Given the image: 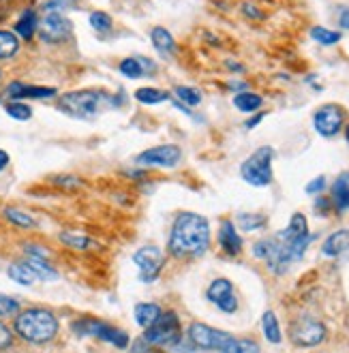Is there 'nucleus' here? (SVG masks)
I'll use <instances>...</instances> for the list:
<instances>
[{
	"label": "nucleus",
	"mask_w": 349,
	"mask_h": 353,
	"mask_svg": "<svg viewBox=\"0 0 349 353\" xmlns=\"http://www.w3.org/2000/svg\"><path fill=\"white\" fill-rule=\"evenodd\" d=\"M292 343L296 347H315L326 341V325L309 315H302L292 323Z\"/></svg>",
	"instance_id": "obj_10"
},
{
	"label": "nucleus",
	"mask_w": 349,
	"mask_h": 353,
	"mask_svg": "<svg viewBox=\"0 0 349 353\" xmlns=\"http://www.w3.org/2000/svg\"><path fill=\"white\" fill-rule=\"evenodd\" d=\"M73 332L77 336H97L101 341H106L110 345H114L116 349H127L129 347V334L122 332L114 325H108L103 321H97V319H77L73 325Z\"/></svg>",
	"instance_id": "obj_8"
},
{
	"label": "nucleus",
	"mask_w": 349,
	"mask_h": 353,
	"mask_svg": "<svg viewBox=\"0 0 349 353\" xmlns=\"http://www.w3.org/2000/svg\"><path fill=\"white\" fill-rule=\"evenodd\" d=\"M37 28H39V17H37V13L32 9H26L22 15H19V19H17L15 32L22 37L24 41H30L34 37Z\"/></svg>",
	"instance_id": "obj_22"
},
{
	"label": "nucleus",
	"mask_w": 349,
	"mask_h": 353,
	"mask_svg": "<svg viewBox=\"0 0 349 353\" xmlns=\"http://www.w3.org/2000/svg\"><path fill=\"white\" fill-rule=\"evenodd\" d=\"M323 189H326V178L323 176H319V178H315V180H311L309 184H306V193H309V195H317Z\"/></svg>",
	"instance_id": "obj_39"
},
{
	"label": "nucleus",
	"mask_w": 349,
	"mask_h": 353,
	"mask_svg": "<svg viewBox=\"0 0 349 353\" xmlns=\"http://www.w3.org/2000/svg\"><path fill=\"white\" fill-rule=\"evenodd\" d=\"M266 223H268V216H263V214H255V212H242L238 214V225H240V230L244 232H257V230H263Z\"/></svg>",
	"instance_id": "obj_29"
},
{
	"label": "nucleus",
	"mask_w": 349,
	"mask_h": 353,
	"mask_svg": "<svg viewBox=\"0 0 349 353\" xmlns=\"http://www.w3.org/2000/svg\"><path fill=\"white\" fill-rule=\"evenodd\" d=\"M112 103L114 99L101 90H73L60 97L58 110L79 120H90L99 116L108 105H112Z\"/></svg>",
	"instance_id": "obj_5"
},
{
	"label": "nucleus",
	"mask_w": 349,
	"mask_h": 353,
	"mask_svg": "<svg viewBox=\"0 0 349 353\" xmlns=\"http://www.w3.org/2000/svg\"><path fill=\"white\" fill-rule=\"evenodd\" d=\"M54 182H58L60 186H69V189H73V186H81V182L75 176H58Z\"/></svg>",
	"instance_id": "obj_41"
},
{
	"label": "nucleus",
	"mask_w": 349,
	"mask_h": 353,
	"mask_svg": "<svg viewBox=\"0 0 349 353\" xmlns=\"http://www.w3.org/2000/svg\"><path fill=\"white\" fill-rule=\"evenodd\" d=\"M219 244H221L223 251L228 253V255H232V257H236V255L242 253V238H240V234L236 230L234 221H230V219L221 221V227H219Z\"/></svg>",
	"instance_id": "obj_15"
},
{
	"label": "nucleus",
	"mask_w": 349,
	"mask_h": 353,
	"mask_svg": "<svg viewBox=\"0 0 349 353\" xmlns=\"http://www.w3.org/2000/svg\"><path fill=\"white\" fill-rule=\"evenodd\" d=\"M137 165L141 168H161V170H172L182 161V150L174 143H163V146H154L137 154Z\"/></svg>",
	"instance_id": "obj_11"
},
{
	"label": "nucleus",
	"mask_w": 349,
	"mask_h": 353,
	"mask_svg": "<svg viewBox=\"0 0 349 353\" xmlns=\"http://www.w3.org/2000/svg\"><path fill=\"white\" fill-rule=\"evenodd\" d=\"M261 118H263V114H257L255 118H251L249 122H246V129H253L255 124H259V122H261Z\"/></svg>",
	"instance_id": "obj_44"
},
{
	"label": "nucleus",
	"mask_w": 349,
	"mask_h": 353,
	"mask_svg": "<svg viewBox=\"0 0 349 353\" xmlns=\"http://www.w3.org/2000/svg\"><path fill=\"white\" fill-rule=\"evenodd\" d=\"M7 165H9V154L5 150H0V172L7 170Z\"/></svg>",
	"instance_id": "obj_42"
},
{
	"label": "nucleus",
	"mask_w": 349,
	"mask_h": 353,
	"mask_svg": "<svg viewBox=\"0 0 349 353\" xmlns=\"http://www.w3.org/2000/svg\"><path fill=\"white\" fill-rule=\"evenodd\" d=\"M210 246V223L197 212H180L174 219L168 253L174 259H197Z\"/></svg>",
	"instance_id": "obj_2"
},
{
	"label": "nucleus",
	"mask_w": 349,
	"mask_h": 353,
	"mask_svg": "<svg viewBox=\"0 0 349 353\" xmlns=\"http://www.w3.org/2000/svg\"><path fill=\"white\" fill-rule=\"evenodd\" d=\"M135 99L141 103V105H159V103L170 99V92L161 90V88H139V90H135Z\"/></svg>",
	"instance_id": "obj_27"
},
{
	"label": "nucleus",
	"mask_w": 349,
	"mask_h": 353,
	"mask_svg": "<svg viewBox=\"0 0 349 353\" xmlns=\"http://www.w3.org/2000/svg\"><path fill=\"white\" fill-rule=\"evenodd\" d=\"M311 240L313 238L309 234L306 216L296 212L283 232L255 242L253 255L257 259H263L275 274H285L294 263H298L304 257Z\"/></svg>",
	"instance_id": "obj_1"
},
{
	"label": "nucleus",
	"mask_w": 349,
	"mask_h": 353,
	"mask_svg": "<svg viewBox=\"0 0 349 353\" xmlns=\"http://www.w3.org/2000/svg\"><path fill=\"white\" fill-rule=\"evenodd\" d=\"M17 313H19V302L9 296H0V319L15 317Z\"/></svg>",
	"instance_id": "obj_36"
},
{
	"label": "nucleus",
	"mask_w": 349,
	"mask_h": 353,
	"mask_svg": "<svg viewBox=\"0 0 349 353\" xmlns=\"http://www.w3.org/2000/svg\"><path fill=\"white\" fill-rule=\"evenodd\" d=\"M206 298L221 310V313L234 315L238 310V298L234 292V285L228 279H215L206 289Z\"/></svg>",
	"instance_id": "obj_13"
},
{
	"label": "nucleus",
	"mask_w": 349,
	"mask_h": 353,
	"mask_svg": "<svg viewBox=\"0 0 349 353\" xmlns=\"http://www.w3.org/2000/svg\"><path fill=\"white\" fill-rule=\"evenodd\" d=\"M321 255L330 259H349V230H341L328 236L321 246Z\"/></svg>",
	"instance_id": "obj_16"
},
{
	"label": "nucleus",
	"mask_w": 349,
	"mask_h": 353,
	"mask_svg": "<svg viewBox=\"0 0 349 353\" xmlns=\"http://www.w3.org/2000/svg\"><path fill=\"white\" fill-rule=\"evenodd\" d=\"M39 37L46 41V43H63L69 41L73 34V24L63 15V13H48L43 19L39 22Z\"/></svg>",
	"instance_id": "obj_12"
},
{
	"label": "nucleus",
	"mask_w": 349,
	"mask_h": 353,
	"mask_svg": "<svg viewBox=\"0 0 349 353\" xmlns=\"http://www.w3.org/2000/svg\"><path fill=\"white\" fill-rule=\"evenodd\" d=\"M150 37H152V46H154V50H157L161 56H172V54H174V50H176V41H174V37H172L170 30L157 26V28H152Z\"/></svg>",
	"instance_id": "obj_21"
},
{
	"label": "nucleus",
	"mask_w": 349,
	"mask_h": 353,
	"mask_svg": "<svg viewBox=\"0 0 349 353\" xmlns=\"http://www.w3.org/2000/svg\"><path fill=\"white\" fill-rule=\"evenodd\" d=\"M161 313H163V308L159 304H154V302H141V304L135 306V321H137L139 327L148 330L161 317Z\"/></svg>",
	"instance_id": "obj_19"
},
{
	"label": "nucleus",
	"mask_w": 349,
	"mask_h": 353,
	"mask_svg": "<svg viewBox=\"0 0 349 353\" xmlns=\"http://www.w3.org/2000/svg\"><path fill=\"white\" fill-rule=\"evenodd\" d=\"M133 263L137 265L141 283H154L166 265V255L159 246H141L133 255Z\"/></svg>",
	"instance_id": "obj_9"
},
{
	"label": "nucleus",
	"mask_w": 349,
	"mask_h": 353,
	"mask_svg": "<svg viewBox=\"0 0 349 353\" xmlns=\"http://www.w3.org/2000/svg\"><path fill=\"white\" fill-rule=\"evenodd\" d=\"M146 65H150V62L141 58H125L120 62V73L131 79H137V77H143V67Z\"/></svg>",
	"instance_id": "obj_31"
},
{
	"label": "nucleus",
	"mask_w": 349,
	"mask_h": 353,
	"mask_svg": "<svg viewBox=\"0 0 349 353\" xmlns=\"http://www.w3.org/2000/svg\"><path fill=\"white\" fill-rule=\"evenodd\" d=\"M7 274L11 281L19 283V285H24V287H30L39 281V276L34 274V270L26 263V261H17V263H11L7 268Z\"/></svg>",
	"instance_id": "obj_20"
},
{
	"label": "nucleus",
	"mask_w": 349,
	"mask_h": 353,
	"mask_svg": "<svg viewBox=\"0 0 349 353\" xmlns=\"http://www.w3.org/2000/svg\"><path fill=\"white\" fill-rule=\"evenodd\" d=\"M189 343L195 349L203 351H217V353H259V347L253 341L236 339L223 330H217L206 323H191L189 327Z\"/></svg>",
	"instance_id": "obj_3"
},
{
	"label": "nucleus",
	"mask_w": 349,
	"mask_h": 353,
	"mask_svg": "<svg viewBox=\"0 0 349 353\" xmlns=\"http://www.w3.org/2000/svg\"><path fill=\"white\" fill-rule=\"evenodd\" d=\"M90 26L99 32H108L112 28V17L103 11H94L90 13Z\"/></svg>",
	"instance_id": "obj_35"
},
{
	"label": "nucleus",
	"mask_w": 349,
	"mask_h": 353,
	"mask_svg": "<svg viewBox=\"0 0 349 353\" xmlns=\"http://www.w3.org/2000/svg\"><path fill=\"white\" fill-rule=\"evenodd\" d=\"M7 97L22 101V99H52L56 97V88H46V86H28L22 81H11L7 86Z\"/></svg>",
	"instance_id": "obj_17"
},
{
	"label": "nucleus",
	"mask_w": 349,
	"mask_h": 353,
	"mask_svg": "<svg viewBox=\"0 0 349 353\" xmlns=\"http://www.w3.org/2000/svg\"><path fill=\"white\" fill-rule=\"evenodd\" d=\"M261 97L259 94H255V92H240V94H236L234 97V105L240 110V112H244V114H253V112H257L259 108H261Z\"/></svg>",
	"instance_id": "obj_26"
},
{
	"label": "nucleus",
	"mask_w": 349,
	"mask_h": 353,
	"mask_svg": "<svg viewBox=\"0 0 349 353\" xmlns=\"http://www.w3.org/2000/svg\"><path fill=\"white\" fill-rule=\"evenodd\" d=\"M13 330L19 339L32 345H46L56 339L60 323L48 308H26L19 310L13 321Z\"/></svg>",
	"instance_id": "obj_4"
},
{
	"label": "nucleus",
	"mask_w": 349,
	"mask_h": 353,
	"mask_svg": "<svg viewBox=\"0 0 349 353\" xmlns=\"http://www.w3.org/2000/svg\"><path fill=\"white\" fill-rule=\"evenodd\" d=\"M75 5V0H50V3L46 5V11L48 13H58L60 9H69Z\"/></svg>",
	"instance_id": "obj_38"
},
{
	"label": "nucleus",
	"mask_w": 349,
	"mask_h": 353,
	"mask_svg": "<svg viewBox=\"0 0 349 353\" xmlns=\"http://www.w3.org/2000/svg\"><path fill=\"white\" fill-rule=\"evenodd\" d=\"M143 339L150 345L182 351V323L174 310H163L161 317L143 332Z\"/></svg>",
	"instance_id": "obj_6"
},
{
	"label": "nucleus",
	"mask_w": 349,
	"mask_h": 353,
	"mask_svg": "<svg viewBox=\"0 0 349 353\" xmlns=\"http://www.w3.org/2000/svg\"><path fill=\"white\" fill-rule=\"evenodd\" d=\"M58 238H60V242H63L65 246L73 248V251H90V248H97L99 246L92 238L75 234V232H63Z\"/></svg>",
	"instance_id": "obj_24"
},
{
	"label": "nucleus",
	"mask_w": 349,
	"mask_h": 353,
	"mask_svg": "<svg viewBox=\"0 0 349 353\" xmlns=\"http://www.w3.org/2000/svg\"><path fill=\"white\" fill-rule=\"evenodd\" d=\"M26 263L34 270V274L39 276V281H56L58 272L52 268V263L43 257H28Z\"/></svg>",
	"instance_id": "obj_25"
},
{
	"label": "nucleus",
	"mask_w": 349,
	"mask_h": 353,
	"mask_svg": "<svg viewBox=\"0 0 349 353\" xmlns=\"http://www.w3.org/2000/svg\"><path fill=\"white\" fill-rule=\"evenodd\" d=\"M19 50V39L17 34L9 30H0V60H9Z\"/></svg>",
	"instance_id": "obj_28"
},
{
	"label": "nucleus",
	"mask_w": 349,
	"mask_h": 353,
	"mask_svg": "<svg viewBox=\"0 0 349 353\" xmlns=\"http://www.w3.org/2000/svg\"><path fill=\"white\" fill-rule=\"evenodd\" d=\"M13 345V332L0 321V351H5Z\"/></svg>",
	"instance_id": "obj_37"
},
{
	"label": "nucleus",
	"mask_w": 349,
	"mask_h": 353,
	"mask_svg": "<svg viewBox=\"0 0 349 353\" xmlns=\"http://www.w3.org/2000/svg\"><path fill=\"white\" fill-rule=\"evenodd\" d=\"M345 122V110L330 103V105H323L315 112L313 116V127L321 137H335L341 133Z\"/></svg>",
	"instance_id": "obj_14"
},
{
	"label": "nucleus",
	"mask_w": 349,
	"mask_h": 353,
	"mask_svg": "<svg viewBox=\"0 0 349 353\" xmlns=\"http://www.w3.org/2000/svg\"><path fill=\"white\" fill-rule=\"evenodd\" d=\"M341 26L349 30V9H343L341 11Z\"/></svg>",
	"instance_id": "obj_43"
},
{
	"label": "nucleus",
	"mask_w": 349,
	"mask_h": 353,
	"mask_svg": "<svg viewBox=\"0 0 349 353\" xmlns=\"http://www.w3.org/2000/svg\"><path fill=\"white\" fill-rule=\"evenodd\" d=\"M311 37H313V41H317L319 46H335V43H339V41H341V32L328 30L323 26L311 28Z\"/></svg>",
	"instance_id": "obj_32"
},
{
	"label": "nucleus",
	"mask_w": 349,
	"mask_h": 353,
	"mask_svg": "<svg viewBox=\"0 0 349 353\" xmlns=\"http://www.w3.org/2000/svg\"><path fill=\"white\" fill-rule=\"evenodd\" d=\"M176 97L182 103H187V105H199V103H201V92L195 90V88H189V86H178Z\"/></svg>",
	"instance_id": "obj_34"
},
{
	"label": "nucleus",
	"mask_w": 349,
	"mask_h": 353,
	"mask_svg": "<svg viewBox=\"0 0 349 353\" xmlns=\"http://www.w3.org/2000/svg\"><path fill=\"white\" fill-rule=\"evenodd\" d=\"M345 139H347V143H349V124L345 127Z\"/></svg>",
	"instance_id": "obj_45"
},
{
	"label": "nucleus",
	"mask_w": 349,
	"mask_h": 353,
	"mask_svg": "<svg viewBox=\"0 0 349 353\" xmlns=\"http://www.w3.org/2000/svg\"><path fill=\"white\" fill-rule=\"evenodd\" d=\"M150 343L146 341V339H137L135 343H133V347H131V353H150Z\"/></svg>",
	"instance_id": "obj_40"
},
{
	"label": "nucleus",
	"mask_w": 349,
	"mask_h": 353,
	"mask_svg": "<svg viewBox=\"0 0 349 353\" xmlns=\"http://www.w3.org/2000/svg\"><path fill=\"white\" fill-rule=\"evenodd\" d=\"M272 161H275V150L270 146L257 148L242 163L240 168L242 180L251 186H268L272 182Z\"/></svg>",
	"instance_id": "obj_7"
},
{
	"label": "nucleus",
	"mask_w": 349,
	"mask_h": 353,
	"mask_svg": "<svg viewBox=\"0 0 349 353\" xmlns=\"http://www.w3.org/2000/svg\"><path fill=\"white\" fill-rule=\"evenodd\" d=\"M5 112L15 120H30L32 118L30 105H26V103H22V101H11L9 105H5Z\"/></svg>",
	"instance_id": "obj_33"
},
{
	"label": "nucleus",
	"mask_w": 349,
	"mask_h": 353,
	"mask_svg": "<svg viewBox=\"0 0 349 353\" xmlns=\"http://www.w3.org/2000/svg\"><path fill=\"white\" fill-rule=\"evenodd\" d=\"M330 203L335 205L337 212H347L349 210V172L341 174L335 184H332V195Z\"/></svg>",
	"instance_id": "obj_18"
},
{
	"label": "nucleus",
	"mask_w": 349,
	"mask_h": 353,
	"mask_svg": "<svg viewBox=\"0 0 349 353\" xmlns=\"http://www.w3.org/2000/svg\"><path fill=\"white\" fill-rule=\"evenodd\" d=\"M261 330H263V336L268 343L272 345H279L283 341V334H281V325H279V319L272 310H266L263 317H261Z\"/></svg>",
	"instance_id": "obj_23"
},
{
	"label": "nucleus",
	"mask_w": 349,
	"mask_h": 353,
	"mask_svg": "<svg viewBox=\"0 0 349 353\" xmlns=\"http://www.w3.org/2000/svg\"><path fill=\"white\" fill-rule=\"evenodd\" d=\"M5 219L11 221L15 227H22V230H32V227L37 225V221L28 212L17 210V208H5Z\"/></svg>",
	"instance_id": "obj_30"
}]
</instances>
